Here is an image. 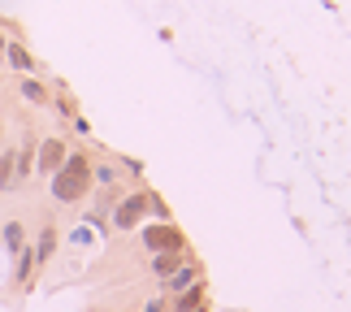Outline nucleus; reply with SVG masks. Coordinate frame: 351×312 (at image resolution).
I'll return each instance as SVG.
<instances>
[{
  "instance_id": "1",
  "label": "nucleus",
  "mask_w": 351,
  "mask_h": 312,
  "mask_svg": "<svg viewBox=\"0 0 351 312\" xmlns=\"http://www.w3.org/2000/svg\"><path fill=\"white\" fill-rule=\"evenodd\" d=\"M48 191H52L57 204H78V200L91 191V160L83 152H70L65 165L48 178Z\"/></svg>"
},
{
  "instance_id": "2",
  "label": "nucleus",
  "mask_w": 351,
  "mask_h": 312,
  "mask_svg": "<svg viewBox=\"0 0 351 312\" xmlns=\"http://www.w3.org/2000/svg\"><path fill=\"white\" fill-rule=\"evenodd\" d=\"M147 217V191H121V200L109 208V226L113 230H134Z\"/></svg>"
},
{
  "instance_id": "3",
  "label": "nucleus",
  "mask_w": 351,
  "mask_h": 312,
  "mask_svg": "<svg viewBox=\"0 0 351 312\" xmlns=\"http://www.w3.org/2000/svg\"><path fill=\"white\" fill-rule=\"evenodd\" d=\"M143 248L152 256H169V252H186V239L169 221H152V226H143Z\"/></svg>"
},
{
  "instance_id": "4",
  "label": "nucleus",
  "mask_w": 351,
  "mask_h": 312,
  "mask_svg": "<svg viewBox=\"0 0 351 312\" xmlns=\"http://www.w3.org/2000/svg\"><path fill=\"white\" fill-rule=\"evenodd\" d=\"M65 156H70L65 139H39L35 143V169H39V178H52V173L65 165Z\"/></svg>"
},
{
  "instance_id": "5",
  "label": "nucleus",
  "mask_w": 351,
  "mask_h": 312,
  "mask_svg": "<svg viewBox=\"0 0 351 312\" xmlns=\"http://www.w3.org/2000/svg\"><path fill=\"white\" fill-rule=\"evenodd\" d=\"M195 282H204L199 278V265H191V261H182L178 269H173V274L160 282V287H165V295H182L186 287H195Z\"/></svg>"
},
{
  "instance_id": "6",
  "label": "nucleus",
  "mask_w": 351,
  "mask_h": 312,
  "mask_svg": "<svg viewBox=\"0 0 351 312\" xmlns=\"http://www.w3.org/2000/svg\"><path fill=\"white\" fill-rule=\"evenodd\" d=\"M121 182V169L113 165V160H96L91 165V187H100V191H109V187Z\"/></svg>"
},
{
  "instance_id": "7",
  "label": "nucleus",
  "mask_w": 351,
  "mask_h": 312,
  "mask_svg": "<svg viewBox=\"0 0 351 312\" xmlns=\"http://www.w3.org/2000/svg\"><path fill=\"white\" fill-rule=\"evenodd\" d=\"M52 252H57V230L44 226V230H39V239H35V248H31L35 265H48V261H52Z\"/></svg>"
},
{
  "instance_id": "8",
  "label": "nucleus",
  "mask_w": 351,
  "mask_h": 312,
  "mask_svg": "<svg viewBox=\"0 0 351 312\" xmlns=\"http://www.w3.org/2000/svg\"><path fill=\"white\" fill-rule=\"evenodd\" d=\"M195 308H204V282H195L182 295H173V312H195Z\"/></svg>"
},
{
  "instance_id": "9",
  "label": "nucleus",
  "mask_w": 351,
  "mask_h": 312,
  "mask_svg": "<svg viewBox=\"0 0 351 312\" xmlns=\"http://www.w3.org/2000/svg\"><path fill=\"white\" fill-rule=\"evenodd\" d=\"M13 152H18V160H13V178L26 182L31 169H35V143H22V147H13Z\"/></svg>"
},
{
  "instance_id": "10",
  "label": "nucleus",
  "mask_w": 351,
  "mask_h": 312,
  "mask_svg": "<svg viewBox=\"0 0 351 312\" xmlns=\"http://www.w3.org/2000/svg\"><path fill=\"white\" fill-rule=\"evenodd\" d=\"M5 57H9V65H13V70H18V74H31V70H35V57H31V52H26V48L18 44V39H9Z\"/></svg>"
},
{
  "instance_id": "11",
  "label": "nucleus",
  "mask_w": 351,
  "mask_h": 312,
  "mask_svg": "<svg viewBox=\"0 0 351 312\" xmlns=\"http://www.w3.org/2000/svg\"><path fill=\"white\" fill-rule=\"evenodd\" d=\"M0 239H5V248L18 256V252L26 248V230H22V221H5V226H0Z\"/></svg>"
},
{
  "instance_id": "12",
  "label": "nucleus",
  "mask_w": 351,
  "mask_h": 312,
  "mask_svg": "<svg viewBox=\"0 0 351 312\" xmlns=\"http://www.w3.org/2000/svg\"><path fill=\"white\" fill-rule=\"evenodd\" d=\"M13 160H18V152L5 147V152H0V191H13V187H18V178H13Z\"/></svg>"
},
{
  "instance_id": "13",
  "label": "nucleus",
  "mask_w": 351,
  "mask_h": 312,
  "mask_svg": "<svg viewBox=\"0 0 351 312\" xmlns=\"http://www.w3.org/2000/svg\"><path fill=\"white\" fill-rule=\"evenodd\" d=\"M182 261H186V256H182V252H169V256H152V274H156L160 282H165V278L173 274V269H178V265H182Z\"/></svg>"
},
{
  "instance_id": "14",
  "label": "nucleus",
  "mask_w": 351,
  "mask_h": 312,
  "mask_svg": "<svg viewBox=\"0 0 351 312\" xmlns=\"http://www.w3.org/2000/svg\"><path fill=\"white\" fill-rule=\"evenodd\" d=\"M22 100H31V104H48V87L44 83H35V78H22Z\"/></svg>"
},
{
  "instance_id": "15",
  "label": "nucleus",
  "mask_w": 351,
  "mask_h": 312,
  "mask_svg": "<svg viewBox=\"0 0 351 312\" xmlns=\"http://www.w3.org/2000/svg\"><path fill=\"white\" fill-rule=\"evenodd\" d=\"M31 274H35V256H31V243H26V248L18 252V282L22 287L31 282Z\"/></svg>"
},
{
  "instance_id": "16",
  "label": "nucleus",
  "mask_w": 351,
  "mask_h": 312,
  "mask_svg": "<svg viewBox=\"0 0 351 312\" xmlns=\"http://www.w3.org/2000/svg\"><path fill=\"white\" fill-rule=\"evenodd\" d=\"M147 217H152V221H169V204L152 191H147Z\"/></svg>"
},
{
  "instance_id": "17",
  "label": "nucleus",
  "mask_w": 351,
  "mask_h": 312,
  "mask_svg": "<svg viewBox=\"0 0 351 312\" xmlns=\"http://www.w3.org/2000/svg\"><path fill=\"white\" fill-rule=\"evenodd\" d=\"M143 312H165V300H152V304H143Z\"/></svg>"
},
{
  "instance_id": "18",
  "label": "nucleus",
  "mask_w": 351,
  "mask_h": 312,
  "mask_svg": "<svg viewBox=\"0 0 351 312\" xmlns=\"http://www.w3.org/2000/svg\"><path fill=\"white\" fill-rule=\"evenodd\" d=\"M9 48V35H0V52H5Z\"/></svg>"
},
{
  "instance_id": "19",
  "label": "nucleus",
  "mask_w": 351,
  "mask_h": 312,
  "mask_svg": "<svg viewBox=\"0 0 351 312\" xmlns=\"http://www.w3.org/2000/svg\"><path fill=\"white\" fill-rule=\"evenodd\" d=\"M195 312H204V308H195Z\"/></svg>"
}]
</instances>
